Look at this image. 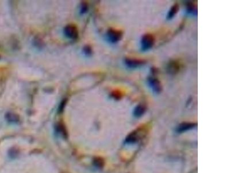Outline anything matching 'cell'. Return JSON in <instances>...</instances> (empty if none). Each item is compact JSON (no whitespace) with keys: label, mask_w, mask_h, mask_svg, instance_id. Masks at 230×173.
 <instances>
[{"label":"cell","mask_w":230,"mask_h":173,"mask_svg":"<svg viewBox=\"0 0 230 173\" xmlns=\"http://www.w3.org/2000/svg\"><path fill=\"white\" fill-rule=\"evenodd\" d=\"M87 10H88V7H87V6H86L85 4H84V5H82L81 6V11H80L81 14H84V13L86 12Z\"/></svg>","instance_id":"16"},{"label":"cell","mask_w":230,"mask_h":173,"mask_svg":"<svg viewBox=\"0 0 230 173\" xmlns=\"http://www.w3.org/2000/svg\"><path fill=\"white\" fill-rule=\"evenodd\" d=\"M112 96H113V97L114 98L117 99H120L121 98L122 95H121V94L120 92H119L118 91H116V92H113V94H112Z\"/></svg>","instance_id":"14"},{"label":"cell","mask_w":230,"mask_h":173,"mask_svg":"<svg viewBox=\"0 0 230 173\" xmlns=\"http://www.w3.org/2000/svg\"><path fill=\"white\" fill-rule=\"evenodd\" d=\"M181 69L180 63L176 61L173 60L169 62L167 66V71L170 75H175L179 72Z\"/></svg>","instance_id":"6"},{"label":"cell","mask_w":230,"mask_h":173,"mask_svg":"<svg viewBox=\"0 0 230 173\" xmlns=\"http://www.w3.org/2000/svg\"><path fill=\"white\" fill-rule=\"evenodd\" d=\"M147 83L149 87L155 94H159L162 91V86L161 83L158 78L153 76L148 77L147 79Z\"/></svg>","instance_id":"2"},{"label":"cell","mask_w":230,"mask_h":173,"mask_svg":"<svg viewBox=\"0 0 230 173\" xmlns=\"http://www.w3.org/2000/svg\"><path fill=\"white\" fill-rule=\"evenodd\" d=\"M65 36L70 39H76L78 37V31L77 28L72 24L67 25L64 28Z\"/></svg>","instance_id":"5"},{"label":"cell","mask_w":230,"mask_h":173,"mask_svg":"<svg viewBox=\"0 0 230 173\" xmlns=\"http://www.w3.org/2000/svg\"><path fill=\"white\" fill-rule=\"evenodd\" d=\"M140 130V129H138L137 130L132 132L126 137V138L125 140V142L126 144H134L136 142H137L140 137V136H139Z\"/></svg>","instance_id":"8"},{"label":"cell","mask_w":230,"mask_h":173,"mask_svg":"<svg viewBox=\"0 0 230 173\" xmlns=\"http://www.w3.org/2000/svg\"><path fill=\"white\" fill-rule=\"evenodd\" d=\"M146 63V61L143 60L126 58L124 60L125 65L129 68L135 69L144 65Z\"/></svg>","instance_id":"4"},{"label":"cell","mask_w":230,"mask_h":173,"mask_svg":"<svg viewBox=\"0 0 230 173\" xmlns=\"http://www.w3.org/2000/svg\"><path fill=\"white\" fill-rule=\"evenodd\" d=\"M123 34V32L120 30L111 28L107 31V38L109 42L116 43L121 39Z\"/></svg>","instance_id":"3"},{"label":"cell","mask_w":230,"mask_h":173,"mask_svg":"<svg viewBox=\"0 0 230 173\" xmlns=\"http://www.w3.org/2000/svg\"><path fill=\"white\" fill-rule=\"evenodd\" d=\"M187 12L192 15H196L197 14V9L194 4L192 3H189L187 5Z\"/></svg>","instance_id":"12"},{"label":"cell","mask_w":230,"mask_h":173,"mask_svg":"<svg viewBox=\"0 0 230 173\" xmlns=\"http://www.w3.org/2000/svg\"><path fill=\"white\" fill-rule=\"evenodd\" d=\"M178 10H179L178 4H174L168 12V14L167 15V20L172 19L176 15Z\"/></svg>","instance_id":"10"},{"label":"cell","mask_w":230,"mask_h":173,"mask_svg":"<svg viewBox=\"0 0 230 173\" xmlns=\"http://www.w3.org/2000/svg\"><path fill=\"white\" fill-rule=\"evenodd\" d=\"M95 164H96L97 166H98V167H102V166L103 165V161H102L100 159H97L96 160Z\"/></svg>","instance_id":"15"},{"label":"cell","mask_w":230,"mask_h":173,"mask_svg":"<svg viewBox=\"0 0 230 173\" xmlns=\"http://www.w3.org/2000/svg\"><path fill=\"white\" fill-rule=\"evenodd\" d=\"M57 129L58 132L62 133L63 136L66 135V132L65 130V129L63 128V126L62 125H58V126H57Z\"/></svg>","instance_id":"13"},{"label":"cell","mask_w":230,"mask_h":173,"mask_svg":"<svg viewBox=\"0 0 230 173\" xmlns=\"http://www.w3.org/2000/svg\"><path fill=\"white\" fill-rule=\"evenodd\" d=\"M155 43V38L151 34H144L140 41V47L143 52H146L151 49Z\"/></svg>","instance_id":"1"},{"label":"cell","mask_w":230,"mask_h":173,"mask_svg":"<svg viewBox=\"0 0 230 173\" xmlns=\"http://www.w3.org/2000/svg\"><path fill=\"white\" fill-rule=\"evenodd\" d=\"M197 123L194 122H183L177 126L176 130L179 133L185 132L195 128L197 126Z\"/></svg>","instance_id":"7"},{"label":"cell","mask_w":230,"mask_h":173,"mask_svg":"<svg viewBox=\"0 0 230 173\" xmlns=\"http://www.w3.org/2000/svg\"><path fill=\"white\" fill-rule=\"evenodd\" d=\"M5 118L9 122H17L19 121L18 115L12 113H7L5 115Z\"/></svg>","instance_id":"11"},{"label":"cell","mask_w":230,"mask_h":173,"mask_svg":"<svg viewBox=\"0 0 230 173\" xmlns=\"http://www.w3.org/2000/svg\"><path fill=\"white\" fill-rule=\"evenodd\" d=\"M146 107L144 105L140 104L137 105L133 111L134 116L136 118H140L141 117L146 111Z\"/></svg>","instance_id":"9"},{"label":"cell","mask_w":230,"mask_h":173,"mask_svg":"<svg viewBox=\"0 0 230 173\" xmlns=\"http://www.w3.org/2000/svg\"><path fill=\"white\" fill-rule=\"evenodd\" d=\"M85 50V53H86V54H89L90 53H91V49L89 47V48H87V47L84 49Z\"/></svg>","instance_id":"17"}]
</instances>
